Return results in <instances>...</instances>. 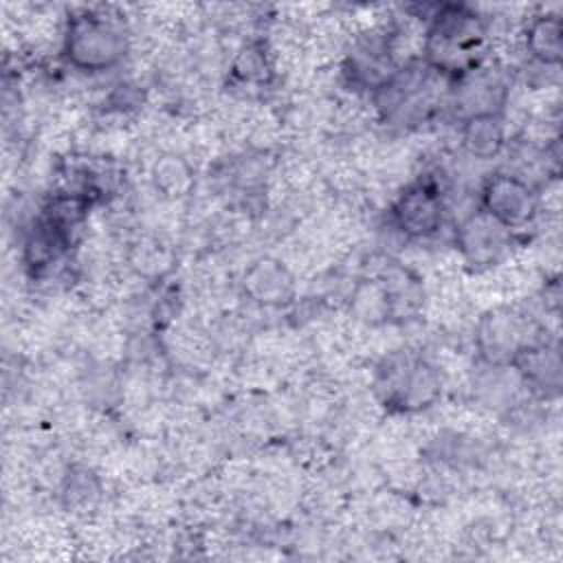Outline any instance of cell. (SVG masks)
<instances>
[{
    "mask_svg": "<svg viewBox=\"0 0 563 563\" xmlns=\"http://www.w3.org/2000/svg\"><path fill=\"white\" fill-rule=\"evenodd\" d=\"M130 51L125 20L108 7H81L66 18L62 57L79 73L97 75L117 68Z\"/></svg>",
    "mask_w": 563,
    "mask_h": 563,
    "instance_id": "1",
    "label": "cell"
},
{
    "mask_svg": "<svg viewBox=\"0 0 563 563\" xmlns=\"http://www.w3.org/2000/svg\"><path fill=\"white\" fill-rule=\"evenodd\" d=\"M429 18L422 44V62L429 68L453 79L484 62L486 26L471 7L438 4Z\"/></svg>",
    "mask_w": 563,
    "mask_h": 563,
    "instance_id": "2",
    "label": "cell"
},
{
    "mask_svg": "<svg viewBox=\"0 0 563 563\" xmlns=\"http://www.w3.org/2000/svg\"><path fill=\"white\" fill-rule=\"evenodd\" d=\"M380 402L400 413L429 409L442 394V378L433 363L413 352H394L385 356L374 376Z\"/></svg>",
    "mask_w": 563,
    "mask_h": 563,
    "instance_id": "3",
    "label": "cell"
},
{
    "mask_svg": "<svg viewBox=\"0 0 563 563\" xmlns=\"http://www.w3.org/2000/svg\"><path fill=\"white\" fill-rule=\"evenodd\" d=\"M438 73L422 59L398 66L394 77L374 92L376 108L387 123H420L433 112V77Z\"/></svg>",
    "mask_w": 563,
    "mask_h": 563,
    "instance_id": "4",
    "label": "cell"
},
{
    "mask_svg": "<svg viewBox=\"0 0 563 563\" xmlns=\"http://www.w3.org/2000/svg\"><path fill=\"white\" fill-rule=\"evenodd\" d=\"M543 339L532 317L515 308H495L479 317L475 345L479 356L493 367H506L530 343Z\"/></svg>",
    "mask_w": 563,
    "mask_h": 563,
    "instance_id": "5",
    "label": "cell"
},
{
    "mask_svg": "<svg viewBox=\"0 0 563 563\" xmlns=\"http://www.w3.org/2000/svg\"><path fill=\"white\" fill-rule=\"evenodd\" d=\"M479 209L515 233L537 218L539 189L515 172L499 169L482 183Z\"/></svg>",
    "mask_w": 563,
    "mask_h": 563,
    "instance_id": "6",
    "label": "cell"
},
{
    "mask_svg": "<svg viewBox=\"0 0 563 563\" xmlns=\"http://www.w3.org/2000/svg\"><path fill=\"white\" fill-rule=\"evenodd\" d=\"M446 216L442 189L431 178H418L407 185L391 202V227L407 240H427L435 235Z\"/></svg>",
    "mask_w": 563,
    "mask_h": 563,
    "instance_id": "7",
    "label": "cell"
},
{
    "mask_svg": "<svg viewBox=\"0 0 563 563\" xmlns=\"http://www.w3.org/2000/svg\"><path fill=\"white\" fill-rule=\"evenodd\" d=\"M512 231L499 224L479 207L455 229V246L471 268H490L499 264L512 244Z\"/></svg>",
    "mask_w": 563,
    "mask_h": 563,
    "instance_id": "8",
    "label": "cell"
},
{
    "mask_svg": "<svg viewBox=\"0 0 563 563\" xmlns=\"http://www.w3.org/2000/svg\"><path fill=\"white\" fill-rule=\"evenodd\" d=\"M506 97L504 75L484 62L451 79V106L460 121L475 114H501Z\"/></svg>",
    "mask_w": 563,
    "mask_h": 563,
    "instance_id": "9",
    "label": "cell"
},
{
    "mask_svg": "<svg viewBox=\"0 0 563 563\" xmlns=\"http://www.w3.org/2000/svg\"><path fill=\"white\" fill-rule=\"evenodd\" d=\"M242 290L262 308H286L297 297V282L282 260L266 255L244 268Z\"/></svg>",
    "mask_w": 563,
    "mask_h": 563,
    "instance_id": "10",
    "label": "cell"
},
{
    "mask_svg": "<svg viewBox=\"0 0 563 563\" xmlns=\"http://www.w3.org/2000/svg\"><path fill=\"white\" fill-rule=\"evenodd\" d=\"M396 70L398 66L391 57L389 40L380 37L358 42L345 59V75L350 84H354L361 90H369L372 95L380 86H385Z\"/></svg>",
    "mask_w": 563,
    "mask_h": 563,
    "instance_id": "11",
    "label": "cell"
},
{
    "mask_svg": "<svg viewBox=\"0 0 563 563\" xmlns=\"http://www.w3.org/2000/svg\"><path fill=\"white\" fill-rule=\"evenodd\" d=\"M523 385L541 394H559L561 387V352L554 341L545 336L526 345L510 365Z\"/></svg>",
    "mask_w": 563,
    "mask_h": 563,
    "instance_id": "12",
    "label": "cell"
},
{
    "mask_svg": "<svg viewBox=\"0 0 563 563\" xmlns=\"http://www.w3.org/2000/svg\"><path fill=\"white\" fill-rule=\"evenodd\" d=\"M387 321H407L413 319L424 303V288L416 273L405 266L391 264L376 279Z\"/></svg>",
    "mask_w": 563,
    "mask_h": 563,
    "instance_id": "13",
    "label": "cell"
},
{
    "mask_svg": "<svg viewBox=\"0 0 563 563\" xmlns=\"http://www.w3.org/2000/svg\"><path fill=\"white\" fill-rule=\"evenodd\" d=\"M73 242H75V238H70L68 233L57 229L44 216H40L24 240V249H22L24 266L29 268V273L33 277L44 275L55 264H59L64 260V255L70 251Z\"/></svg>",
    "mask_w": 563,
    "mask_h": 563,
    "instance_id": "14",
    "label": "cell"
},
{
    "mask_svg": "<svg viewBox=\"0 0 563 563\" xmlns=\"http://www.w3.org/2000/svg\"><path fill=\"white\" fill-rule=\"evenodd\" d=\"M460 143L477 161L497 158L506 147L501 114H475L460 121Z\"/></svg>",
    "mask_w": 563,
    "mask_h": 563,
    "instance_id": "15",
    "label": "cell"
},
{
    "mask_svg": "<svg viewBox=\"0 0 563 563\" xmlns=\"http://www.w3.org/2000/svg\"><path fill=\"white\" fill-rule=\"evenodd\" d=\"M526 53L541 66H559L563 59V24L556 13H537L523 29Z\"/></svg>",
    "mask_w": 563,
    "mask_h": 563,
    "instance_id": "16",
    "label": "cell"
},
{
    "mask_svg": "<svg viewBox=\"0 0 563 563\" xmlns=\"http://www.w3.org/2000/svg\"><path fill=\"white\" fill-rule=\"evenodd\" d=\"M154 189L167 200H183L196 187L194 167L178 154H163L154 161L150 172Z\"/></svg>",
    "mask_w": 563,
    "mask_h": 563,
    "instance_id": "17",
    "label": "cell"
},
{
    "mask_svg": "<svg viewBox=\"0 0 563 563\" xmlns=\"http://www.w3.org/2000/svg\"><path fill=\"white\" fill-rule=\"evenodd\" d=\"M229 75L238 86H244V88L268 86L275 77V68H273V59H271L266 44L257 42V40L244 44L235 53V57L229 66Z\"/></svg>",
    "mask_w": 563,
    "mask_h": 563,
    "instance_id": "18",
    "label": "cell"
},
{
    "mask_svg": "<svg viewBox=\"0 0 563 563\" xmlns=\"http://www.w3.org/2000/svg\"><path fill=\"white\" fill-rule=\"evenodd\" d=\"M64 497L68 506H88L99 497V482L88 468H75L64 484Z\"/></svg>",
    "mask_w": 563,
    "mask_h": 563,
    "instance_id": "19",
    "label": "cell"
}]
</instances>
